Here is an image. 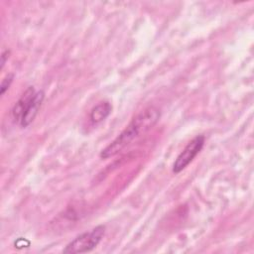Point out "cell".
I'll return each instance as SVG.
<instances>
[{"label": "cell", "mask_w": 254, "mask_h": 254, "mask_svg": "<svg viewBox=\"0 0 254 254\" xmlns=\"http://www.w3.org/2000/svg\"><path fill=\"white\" fill-rule=\"evenodd\" d=\"M160 118V112L155 107H148L137 114L126 128L107 146L101 153V159H108L117 155L125 147L132 143L141 133L152 128Z\"/></svg>", "instance_id": "cell-1"}, {"label": "cell", "mask_w": 254, "mask_h": 254, "mask_svg": "<svg viewBox=\"0 0 254 254\" xmlns=\"http://www.w3.org/2000/svg\"><path fill=\"white\" fill-rule=\"evenodd\" d=\"M105 233L104 225H97L89 231H85L71 240L63 250L64 253H85L93 250L101 241Z\"/></svg>", "instance_id": "cell-2"}, {"label": "cell", "mask_w": 254, "mask_h": 254, "mask_svg": "<svg viewBox=\"0 0 254 254\" xmlns=\"http://www.w3.org/2000/svg\"><path fill=\"white\" fill-rule=\"evenodd\" d=\"M204 145V136L197 135L191 139L184 150L179 154L173 165V172L175 174L181 173L185 170L201 151Z\"/></svg>", "instance_id": "cell-3"}, {"label": "cell", "mask_w": 254, "mask_h": 254, "mask_svg": "<svg viewBox=\"0 0 254 254\" xmlns=\"http://www.w3.org/2000/svg\"><path fill=\"white\" fill-rule=\"evenodd\" d=\"M44 98H45V93L43 90H40L34 94L32 99L30 100L29 104L27 105V107L22 115L21 121H20V125L23 128L29 126L34 121V119L37 116L39 109L44 101Z\"/></svg>", "instance_id": "cell-4"}, {"label": "cell", "mask_w": 254, "mask_h": 254, "mask_svg": "<svg viewBox=\"0 0 254 254\" xmlns=\"http://www.w3.org/2000/svg\"><path fill=\"white\" fill-rule=\"evenodd\" d=\"M35 93H36L35 88L33 86H29L24 91V93L21 95V97L18 99V101L15 103V105L12 109V115H13V118L15 121H18L20 123L22 115Z\"/></svg>", "instance_id": "cell-5"}, {"label": "cell", "mask_w": 254, "mask_h": 254, "mask_svg": "<svg viewBox=\"0 0 254 254\" xmlns=\"http://www.w3.org/2000/svg\"><path fill=\"white\" fill-rule=\"evenodd\" d=\"M111 110H112V106L109 102H107V101L100 102L99 104H97L95 107L92 108L89 118L92 123L97 124V123L103 121L104 119H106L108 117V115L110 114Z\"/></svg>", "instance_id": "cell-6"}, {"label": "cell", "mask_w": 254, "mask_h": 254, "mask_svg": "<svg viewBox=\"0 0 254 254\" xmlns=\"http://www.w3.org/2000/svg\"><path fill=\"white\" fill-rule=\"evenodd\" d=\"M14 79V74L13 73H9L8 75H6L2 82H1V86H0V94L1 95H4V93L8 90V88L10 87L12 81Z\"/></svg>", "instance_id": "cell-7"}, {"label": "cell", "mask_w": 254, "mask_h": 254, "mask_svg": "<svg viewBox=\"0 0 254 254\" xmlns=\"http://www.w3.org/2000/svg\"><path fill=\"white\" fill-rule=\"evenodd\" d=\"M9 55H10V52H9L8 50L3 51L2 55H1V65H0V68H3V66H4V64H5V63H6V61H7L8 58H9Z\"/></svg>", "instance_id": "cell-8"}]
</instances>
